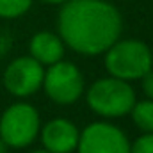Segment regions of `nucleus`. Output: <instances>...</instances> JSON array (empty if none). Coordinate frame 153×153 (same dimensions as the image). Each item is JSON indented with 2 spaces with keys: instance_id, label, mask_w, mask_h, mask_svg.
<instances>
[{
  "instance_id": "2",
  "label": "nucleus",
  "mask_w": 153,
  "mask_h": 153,
  "mask_svg": "<svg viewBox=\"0 0 153 153\" xmlns=\"http://www.w3.org/2000/svg\"><path fill=\"white\" fill-rule=\"evenodd\" d=\"M152 50L137 39L116 41L107 48L105 68L111 76L121 80H135L152 70Z\"/></svg>"
},
{
  "instance_id": "16",
  "label": "nucleus",
  "mask_w": 153,
  "mask_h": 153,
  "mask_svg": "<svg viewBox=\"0 0 153 153\" xmlns=\"http://www.w3.org/2000/svg\"><path fill=\"white\" fill-rule=\"evenodd\" d=\"M32 153H50V152H46V150H36V152H32Z\"/></svg>"
},
{
  "instance_id": "15",
  "label": "nucleus",
  "mask_w": 153,
  "mask_h": 153,
  "mask_svg": "<svg viewBox=\"0 0 153 153\" xmlns=\"http://www.w3.org/2000/svg\"><path fill=\"white\" fill-rule=\"evenodd\" d=\"M43 2H48V4H64L68 0H43Z\"/></svg>"
},
{
  "instance_id": "10",
  "label": "nucleus",
  "mask_w": 153,
  "mask_h": 153,
  "mask_svg": "<svg viewBox=\"0 0 153 153\" xmlns=\"http://www.w3.org/2000/svg\"><path fill=\"white\" fill-rule=\"evenodd\" d=\"M134 123L143 132H153V100H144L139 103H134L132 107Z\"/></svg>"
},
{
  "instance_id": "13",
  "label": "nucleus",
  "mask_w": 153,
  "mask_h": 153,
  "mask_svg": "<svg viewBox=\"0 0 153 153\" xmlns=\"http://www.w3.org/2000/svg\"><path fill=\"white\" fill-rule=\"evenodd\" d=\"M141 80H143V91H144V94L153 100V71L150 70L146 75L141 76Z\"/></svg>"
},
{
  "instance_id": "6",
  "label": "nucleus",
  "mask_w": 153,
  "mask_h": 153,
  "mask_svg": "<svg viewBox=\"0 0 153 153\" xmlns=\"http://www.w3.org/2000/svg\"><path fill=\"white\" fill-rule=\"evenodd\" d=\"M78 153H130V141L111 123H91L78 135Z\"/></svg>"
},
{
  "instance_id": "7",
  "label": "nucleus",
  "mask_w": 153,
  "mask_h": 153,
  "mask_svg": "<svg viewBox=\"0 0 153 153\" xmlns=\"http://www.w3.org/2000/svg\"><path fill=\"white\" fill-rule=\"evenodd\" d=\"M45 70L43 64L34 57H18L14 59L4 73V85L14 96H30L43 85Z\"/></svg>"
},
{
  "instance_id": "17",
  "label": "nucleus",
  "mask_w": 153,
  "mask_h": 153,
  "mask_svg": "<svg viewBox=\"0 0 153 153\" xmlns=\"http://www.w3.org/2000/svg\"><path fill=\"white\" fill-rule=\"evenodd\" d=\"M152 62H153V50H152Z\"/></svg>"
},
{
  "instance_id": "12",
  "label": "nucleus",
  "mask_w": 153,
  "mask_h": 153,
  "mask_svg": "<svg viewBox=\"0 0 153 153\" xmlns=\"http://www.w3.org/2000/svg\"><path fill=\"white\" fill-rule=\"evenodd\" d=\"M130 153H153V132H146L134 143V146L130 144Z\"/></svg>"
},
{
  "instance_id": "14",
  "label": "nucleus",
  "mask_w": 153,
  "mask_h": 153,
  "mask_svg": "<svg viewBox=\"0 0 153 153\" xmlns=\"http://www.w3.org/2000/svg\"><path fill=\"white\" fill-rule=\"evenodd\" d=\"M7 148H9V146H7V144L0 139V153H7Z\"/></svg>"
},
{
  "instance_id": "3",
  "label": "nucleus",
  "mask_w": 153,
  "mask_h": 153,
  "mask_svg": "<svg viewBox=\"0 0 153 153\" xmlns=\"http://www.w3.org/2000/svg\"><path fill=\"white\" fill-rule=\"evenodd\" d=\"M87 103L96 114L103 117H119L128 114L135 103V93L126 80L102 78L87 91Z\"/></svg>"
},
{
  "instance_id": "11",
  "label": "nucleus",
  "mask_w": 153,
  "mask_h": 153,
  "mask_svg": "<svg viewBox=\"0 0 153 153\" xmlns=\"http://www.w3.org/2000/svg\"><path fill=\"white\" fill-rule=\"evenodd\" d=\"M32 0H0V18H18L25 14Z\"/></svg>"
},
{
  "instance_id": "1",
  "label": "nucleus",
  "mask_w": 153,
  "mask_h": 153,
  "mask_svg": "<svg viewBox=\"0 0 153 153\" xmlns=\"http://www.w3.org/2000/svg\"><path fill=\"white\" fill-rule=\"evenodd\" d=\"M121 14L105 0H68L59 13V38L82 55H100L121 34Z\"/></svg>"
},
{
  "instance_id": "4",
  "label": "nucleus",
  "mask_w": 153,
  "mask_h": 153,
  "mask_svg": "<svg viewBox=\"0 0 153 153\" xmlns=\"http://www.w3.org/2000/svg\"><path fill=\"white\" fill-rule=\"evenodd\" d=\"M39 134V112L30 103H14L0 117V139L9 148H25Z\"/></svg>"
},
{
  "instance_id": "8",
  "label": "nucleus",
  "mask_w": 153,
  "mask_h": 153,
  "mask_svg": "<svg viewBox=\"0 0 153 153\" xmlns=\"http://www.w3.org/2000/svg\"><path fill=\"white\" fill-rule=\"evenodd\" d=\"M78 128L62 117H55L48 121L41 130V141L45 150L50 153H71L78 144Z\"/></svg>"
},
{
  "instance_id": "9",
  "label": "nucleus",
  "mask_w": 153,
  "mask_h": 153,
  "mask_svg": "<svg viewBox=\"0 0 153 153\" xmlns=\"http://www.w3.org/2000/svg\"><path fill=\"white\" fill-rule=\"evenodd\" d=\"M30 57H34L41 64H53L64 57V43L57 34L38 32L30 39Z\"/></svg>"
},
{
  "instance_id": "5",
  "label": "nucleus",
  "mask_w": 153,
  "mask_h": 153,
  "mask_svg": "<svg viewBox=\"0 0 153 153\" xmlns=\"http://www.w3.org/2000/svg\"><path fill=\"white\" fill-rule=\"evenodd\" d=\"M43 87L52 102L61 105H70L75 103L84 93V76L75 64L64 62L61 59L50 64L48 71H45Z\"/></svg>"
}]
</instances>
